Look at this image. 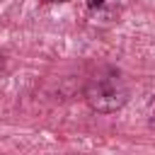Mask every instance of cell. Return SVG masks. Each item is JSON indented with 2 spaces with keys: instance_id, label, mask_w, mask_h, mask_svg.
Here are the masks:
<instances>
[{
  "instance_id": "1",
  "label": "cell",
  "mask_w": 155,
  "mask_h": 155,
  "mask_svg": "<svg viewBox=\"0 0 155 155\" xmlns=\"http://www.w3.org/2000/svg\"><path fill=\"white\" fill-rule=\"evenodd\" d=\"M102 2H104V0H87V5H90V7H99Z\"/></svg>"
},
{
  "instance_id": "2",
  "label": "cell",
  "mask_w": 155,
  "mask_h": 155,
  "mask_svg": "<svg viewBox=\"0 0 155 155\" xmlns=\"http://www.w3.org/2000/svg\"><path fill=\"white\" fill-rule=\"evenodd\" d=\"M53 2H61V0H53Z\"/></svg>"
}]
</instances>
